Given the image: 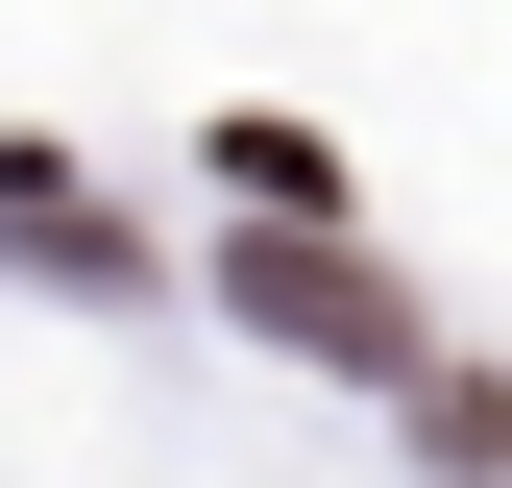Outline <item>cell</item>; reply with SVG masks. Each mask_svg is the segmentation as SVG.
Returning a JSON list of instances; mask_svg holds the SVG:
<instances>
[{
  "mask_svg": "<svg viewBox=\"0 0 512 488\" xmlns=\"http://www.w3.org/2000/svg\"><path fill=\"white\" fill-rule=\"evenodd\" d=\"M0 244H25V269H98V293H122V220H98L49 147H0Z\"/></svg>",
  "mask_w": 512,
  "mask_h": 488,
  "instance_id": "obj_2",
  "label": "cell"
},
{
  "mask_svg": "<svg viewBox=\"0 0 512 488\" xmlns=\"http://www.w3.org/2000/svg\"><path fill=\"white\" fill-rule=\"evenodd\" d=\"M244 318L317 342V366H439V342H415V293L342 244V196H269V220H244Z\"/></svg>",
  "mask_w": 512,
  "mask_h": 488,
  "instance_id": "obj_1",
  "label": "cell"
}]
</instances>
